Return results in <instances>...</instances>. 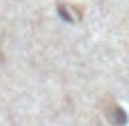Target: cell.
I'll return each mask as SVG.
<instances>
[{"label":"cell","instance_id":"6da1fadb","mask_svg":"<svg viewBox=\"0 0 129 126\" xmlns=\"http://www.w3.org/2000/svg\"><path fill=\"white\" fill-rule=\"evenodd\" d=\"M0 60H2V54H0Z\"/></svg>","mask_w":129,"mask_h":126}]
</instances>
